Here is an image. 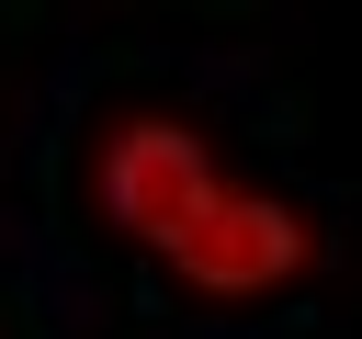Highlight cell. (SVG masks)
<instances>
[{"instance_id": "6da1fadb", "label": "cell", "mask_w": 362, "mask_h": 339, "mask_svg": "<svg viewBox=\"0 0 362 339\" xmlns=\"http://www.w3.org/2000/svg\"><path fill=\"white\" fill-rule=\"evenodd\" d=\"M317 260H328V237H317L283 192H260V181H215V192H204V215L158 249V271H170L181 294H204V305H260V294H294Z\"/></svg>"}, {"instance_id": "7a4b0ae2", "label": "cell", "mask_w": 362, "mask_h": 339, "mask_svg": "<svg viewBox=\"0 0 362 339\" xmlns=\"http://www.w3.org/2000/svg\"><path fill=\"white\" fill-rule=\"evenodd\" d=\"M215 181H226V158L204 147L192 113H113L102 147H90V215H102L124 249H147V260L204 215Z\"/></svg>"}]
</instances>
